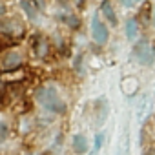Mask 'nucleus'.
<instances>
[{
    "label": "nucleus",
    "mask_w": 155,
    "mask_h": 155,
    "mask_svg": "<svg viewBox=\"0 0 155 155\" xmlns=\"http://www.w3.org/2000/svg\"><path fill=\"white\" fill-rule=\"evenodd\" d=\"M66 22H68L71 28H79V20H77L75 17H66Z\"/></svg>",
    "instance_id": "obj_13"
},
{
    "label": "nucleus",
    "mask_w": 155,
    "mask_h": 155,
    "mask_svg": "<svg viewBox=\"0 0 155 155\" xmlns=\"http://www.w3.org/2000/svg\"><path fill=\"white\" fill-rule=\"evenodd\" d=\"M35 51L38 57H44L48 53V42L44 38H38V44H35Z\"/></svg>",
    "instance_id": "obj_10"
},
{
    "label": "nucleus",
    "mask_w": 155,
    "mask_h": 155,
    "mask_svg": "<svg viewBox=\"0 0 155 155\" xmlns=\"http://www.w3.org/2000/svg\"><path fill=\"white\" fill-rule=\"evenodd\" d=\"M120 2H122V6L130 8V6H133V2H135V0H120Z\"/></svg>",
    "instance_id": "obj_14"
},
{
    "label": "nucleus",
    "mask_w": 155,
    "mask_h": 155,
    "mask_svg": "<svg viewBox=\"0 0 155 155\" xmlns=\"http://www.w3.org/2000/svg\"><path fill=\"white\" fill-rule=\"evenodd\" d=\"M91 35H93V40L97 44H106L108 42V37H110L108 28L101 22V18L97 15L91 18Z\"/></svg>",
    "instance_id": "obj_4"
},
{
    "label": "nucleus",
    "mask_w": 155,
    "mask_h": 155,
    "mask_svg": "<svg viewBox=\"0 0 155 155\" xmlns=\"http://www.w3.org/2000/svg\"><path fill=\"white\" fill-rule=\"evenodd\" d=\"M8 135H9V128H8V124L0 122V142L6 140V139H8Z\"/></svg>",
    "instance_id": "obj_12"
},
{
    "label": "nucleus",
    "mask_w": 155,
    "mask_h": 155,
    "mask_svg": "<svg viewBox=\"0 0 155 155\" xmlns=\"http://www.w3.org/2000/svg\"><path fill=\"white\" fill-rule=\"evenodd\" d=\"M20 8H22V11H24L31 20H35V18H37L38 9H37V6L31 2V0H20Z\"/></svg>",
    "instance_id": "obj_6"
},
{
    "label": "nucleus",
    "mask_w": 155,
    "mask_h": 155,
    "mask_svg": "<svg viewBox=\"0 0 155 155\" xmlns=\"http://www.w3.org/2000/svg\"><path fill=\"white\" fill-rule=\"evenodd\" d=\"M153 26H155V9H153Z\"/></svg>",
    "instance_id": "obj_15"
},
{
    "label": "nucleus",
    "mask_w": 155,
    "mask_h": 155,
    "mask_svg": "<svg viewBox=\"0 0 155 155\" xmlns=\"http://www.w3.org/2000/svg\"><path fill=\"white\" fill-rule=\"evenodd\" d=\"M137 88H139V82H137V79H133V77H128V79L122 81V91L126 95H133L137 91Z\"/></svg>",
    "instance_id": "obj_8"
},
{
    "label": "nucleus",
    "mask_w": 155,
    "mask_h": 155,
    "mask_svg": "<svg viewBox=\"0 0 155 155\" xmlns=\"http://www.w3.org/2000/svg\"><path fill=\"white\" fill-rule=\"evenodd\" d=\"M22 66V55L17 51H6L0 57V69L2 71H13Z\"/></svg>",
    "instance_id": "obj_3"
},
{
    "label": "nucleus",
    "mask_w": 155,
    "mask_h": 155,
    "mask_svg": "<svg viewBox=\"0 0 155 155\" xmlns=\"http://www.w3.org/2000/svg\"><path fill=\"white\" fill-rule=\"evenodd\" d=\"M73 150H75L77 153H84V151H88V140H86L84 135L77 133V135L73 137Z\"/></svg>",
    "instance_id": "obj_7"
},
{
    "label": "nucleus",
    "mask_w": 155,
    "mask_h": 155,
    "mask_svg": "<svg viewBox=\"0 0 155 155\" xmlns=\"http://www.w3.org/2000/svg\"><path fill=\"white\" fill-rule=\"evenodd\" d=\"M101 11H102V15L108 18V22H110L111 26H117V15H115L113 8H111V4H110V0H102V4H101Z\"/></svg>",
    "instance_id": "obj_5"
},
{
    "label": "nucleus",
    "mask_w": 155,
    "mask_h": 155,
    "mask_svg": "<svg viewBox=\"0 0 155 155\" xmlns=\"http://www.w3.org/2000/svg\"><path fill=\"white\" fill-rule=\"evenodd\" d=\"M102 140H104V133H97V135H95V144H93L91 155H97V153H99V150H101V146H102Z\"/></svg>",
    "instance_id": "obj_11"
},
{
    "label": "nucleus",
    "mask_w": 155,
    "mask_h": 155,
    "mask_svg": "<svg viewBox=\"0 0 155 155\" xmlns=\"http://www.w3.org/2000/svg\"><path fill=\"white\" fill-rule=\"evenodd\" d=\"M37 101L49 111L53 113H66V102L58 97L57 90L51 88V86H46V88H40L37 91Z\"/></svg>",
    "instance_id": "obj_1"
},
{
    "label": "nucleus",
    "mask_w": 155,
    "mask_h": 155,
    "mask_svg": "<svg viewBox=\"0 0 155 155\" xmlns=\"http://www.w3.org/2000/svg\"><path fill=\"white\" fill-rule=\"evenodd\" d=\"M133 57H135L140 64L150 66V64H153V60H155V51H153V48H151V44H150L148 40H139V42L133 46Z\"/></svg>",
    "instance_id": "obj_2"
},
{
    "label": "nucleus",
    "mask_w": 155,
    "mask_h": 155,
    "mask_svg": "<svg viewBox=\"0 0 155 155\" xmlns=\"http://www.w3.org/2000/svg\"><path fill=\"white\" fill-rule=\"evenodd\" d=\"M137 31H139L137 20H135V18H128V20H126V37H128L130 40H135V38H137Z\"/></svg>",
    "instance_id": "obj_9"
}]
</instances>
